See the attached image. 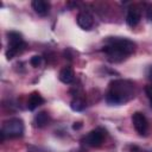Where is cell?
Instances as JSON below:
<instances>
[{
  "mask_svg": "<svg viewBox=\"0 0 152 152\" xmlns=\"http://www.w3.org/2000/svg\"><path fill=\"white\" fill-rule=\"evenodd\" d=\"M135 43L128 38L108 37L102 51L108 56L110 62H121L135 51Z\"/></svg>",
  "mask_w": 152,
  "mask_h": 152,
  "instance_id": "cell-1",
  "label": "cell"
},
{
  "mask_svg": "<svg viewBox=\"0 0 152 152\" xmlns=\"http://www.w3.org/2000/svg\"><path fill=\"white\" fill-rule=\"evenodd\" d=\"M134 87L131 81L114 80L109 83V89L106 94V101L109 104H121L133 97Z\"/></svg>",
  "mask_w": 152,
  "mask_h": 152,
  "instance_id": "cell-2",
  "label": "cell"
},
{
  "mask_svg": "<svg viewBox=\"0 0 152 152\" xmlns=\"http://www.w3.org/2000/svg\"><path fill=\"white\" fill-rule=\"evenodd\" d=\"M1 141L5 138H18L24 134V122L19 118H11L6 120L1 128Z\"/></svg>",
  "mask_w": 152,
  "mask_h": 152,
  "instance_id": "cell-3",
  "label": "cell"
},
{
  "mask_svg": "<svg viewBox=\"0 0 152 152\" xmlns=\"http://www.w3.org/2000/svg\"><path fill=\"white\" fill-rule=\"evenodd\" d=\"M7 37H8V49L6 51V57L8 59H12L18 53H20L21 51L25 50L26 43L24 42L23 36L19 32H15V31L8 32Z\"/></svg>",
  "mask_w": 152,
  "mask_h": 152,
  "instance_id": "cell-4",
  "label": "cell"
},
{
  "mask_svg": "<svg viewBox=\"0 0 152 152\" xmlns=\"http://www.w3.org/2000/svg\"><path fill=\"white\" fill-rule=\"evenodd\" d=\"M132 122H133V126L135 128V131L140 134V135H145L147 133V128H148V124H147V119L146 116L140 113V112H137L132 115Z\"/></svg>",
  "mask_w": 152,
  "mask_h": 152,
  "instance_id": "cell-5",
  "label": "cell"
},
{
  "mask_svg": "<svg viewBox=\"0 0 152 152\" xmlns=\"http://www.w3.org/2000/svg\"><path fill=\"white\" fill-rule=\"evenodd\" d=\"M103 138H104V135H103V132L102 131H100V129H93V131H90L86 135L84 141H86L87 145H89L91 147H99L103 142Z\"/></svg>",
  "mask_w": 152,
  "mask_h": 152,
  "instance_id": "cell-6",
  "label": "cell"
},
{
  "mask_svg": "<svg viewBox=\"0 0 152 152\" xmlns=\"http://www.w3.org/2000/svg\"><path fill=\"white\" fill-rule=\"evenodd\" d=\"M77 24L83 30H90L94 25V19H93V15L89 13V12H80L78 15H77Z\"/></svg>",
  "mask_w": 152,
  "mask_h": 152,
  "instance_id": "cell-7",
  "label": "cell"
},
{
  "mask_svg": "<svg viewBox=\"0 0 152 152\" xmlns=\"http://www.w3.org/2000/svg\"><path fill=\"white\" fill-rule=\"evenodd\" d=\"M141 19V11L138 8V7H132L128 10L127 12V15H126V23L129 25V26H135L139 24Z\"/></svg>",
  "mask_w": 152,
  "mask_h": 152,
  "instance_id": "cell-8",
  "label": "cell"
},
{
  "mask_svg": "<svg viewBox=\"0 0 152 152\" xmlns=\"http://www.w3.org/2000/svg\"><path fill=\"white\" fill-rule=\"evenodd\" d=\"M43 103H44V99L38 91H33L30 94L28 100H27V108L30 110H34L36 108H38Z\"/></svg>",
  "mask_w": 152,
  "mask_h": 152,
  "instance_id": "cell-9",
  "label": "cell"
},
{
  "mask_svg": "<svg viewBox=\"0 0 152 152\" xmlns=\"http://www.w3.org/2000/svg\"><path fill=\"white\" fill-rule=\"evenodd\" d=\"M31 5H32V8L34 10V12L39 15H46L49 13L50 5H49V2H46L44 0H33Z\"/></svg>",
  "mask_w": 152,
  "mask_h": 152,
  "instance_id": "cell-10",
  "label": "cell"
},
{
  "mask_svg": "<svg viewBox=\"0 0 152 152\" xmlns=\"http://www.w3.org/2000/svg\"><path fill=\"white\" fill-rule=\"evenodd\" d=\"M59 81L65 83V84H70L74 78H75V72L70 66H64L61 71H59Z\"/></svg>",
  "mask_w": 152,
  "mask_h": 152,
  "instance_id": "cell-11",
  "label": "cell"
},
{
  "mask_svg": "<svg viewBox=\"0 0 152 152\" xmlns=\"http://www.w3.org/2000/svg\"><path fill=\"white\" fill-rule=\"evenodd\" d=\"M34 121H36L37 127H44V126H46V125L49 124L50 116H49V114H48L46 112L43 110V112H39L38 114H36Z\"/></svg>",
  "mask_w": 152,
  "mask_h": 152,
  "instance_id": "cell-12",
  "label": "cell"
},
{
  "mask_svg": "<svg viewBox=\"0 0 152 152\" xmlns=\"http://www.w3.org/2000/svg\"><path fill=\"white\" fill-rule=\"evenodd\" d=\"M70 106H71V109H72V110L81 112V110L84 109V107H86V102H84V100H82L81 97H76V99H74V100L71 101Z\"/></svg>",
  "mask_w": 152,
  "mask_h": 152,
  "instance_id": "cell-13",
  "label": "cell"
},
{
  "mask_svg": "<svg viewBox=\"0 0 152 152\" xmlns=\"http://www.w3.org/2000/svg\"><path fill=\"white\" fill-rule=\"evenodd\" d=\"M30 64H31L32 66H34V68L39 66V65L42 64V57H40V56H38V55L33 56V57L30 59Z\"/></svg>",
  "mask_w": 152,
  "mask_h": 152,
  "instance_id": "cell-14",
  "label": "cell"
},
{
  "mask_svg": "<svg viewBox=\"0 0 152 152\" xmlns=\"http://www.w3.org/2000/svg\"><path fill=\"white\" fill-rule=\"evenodd\" d=\"M145 94L150 100L152 99V84H148L145 87Z\"/></svg>",
  "mask_w": 152,
  "mask_h": 152,
  "instance_id": "cell-15",
  "label": "cell"
},
{
  "mask_svg": "<svg viewBox=\"0 0 152 152\" xmlns=\"http://www.w3.org/2000/svg\"><path fill=\"white\" fill-rule=\"evenodd\" d=\"M146 15H147V18L152 21V5H148V6L146 7Z\"/></svg>",
  "mask_w": 152,
  "mask_h": 152,
  "instance_id": "cell-16",
  "label": "cell"
},
{
  "mask_svg": "<svg viewBox=\"0 0 152 152\" xmlns=\"http://www.w3.org/2000/svg\"><path fill=\"white\" fill-rule=\"evenodd\" d=\"M81 127H82V125H81L80 122H75V125L72 126L74 129H78V128H81Z\"/></svg>",
  "mask_w": 152,
  "mask_h": 152,
  "instance_id": "cell-17",
  "label": "cell"
},
{
  "mask_svg": "<svg viewBox=\"0 0 152 152\" xmlns=\"http://www.w3.org/2000/svg\"><path fill=\"white\" fill-rule=\"evenodd\" d=\"M148 78L152 81V66L150 68V70H148Z\"/></svg>",
  "mask_w": 152,
  "mask_h": 152,
  "instance_id": "cell-18",
  "label": "cell"
},
{
  "mask_svg": "<svg viewBox=\"0 0 152 152\" xmlns=\"http://www.w3.org/2000/svg\"><path fill=\"white\" fill-rule=\"evenodd\" d=\"M150 106H151V107H152V99H151V100H150Z\"/></svg>",
  "mask_w": 152,
  "mask_h": 152,
  "instance_id": "cell-19",
  "label": "cell"
}]
</instances>
